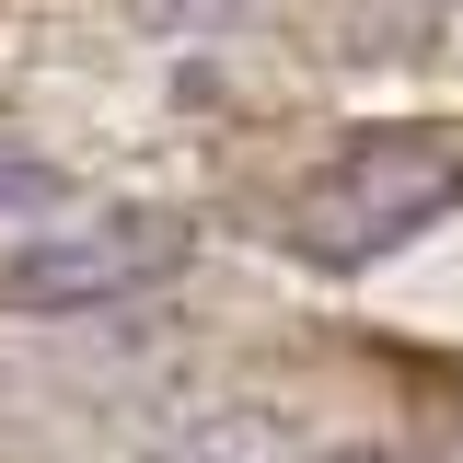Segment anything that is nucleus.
<instances>
[{
	"label": "nucleus",
	"mask_w": 463,
	"mask_h": 463,
	"mask_svg": "<svg viewBox=\"0 0 463 463\" xmlns=\"http://www.w3.org/2000/svg\"><path fill=\"white\" fill-rule=\"evenodd\" d=\"M440 209H463V128L452 116H394V128L336 139L325 163L301 174L289 243H301L313 267H371V255L417 243Z\"/></svg>",
	"instance_id": "obj_1"
},
{
	"label": "nucleus",
	"mask_w": 463,
	"mask_h": 463,
	"mask_svg": "<svg viewBox=\"0 0 463 463\" xmlns=\"http://www.w3.org/2000/svg\"><path fill=\"white\" fill-rule=\"evenodd\" d=\"M185 267V221L174 209H70L47 243H24L0 267V301L12 313H93V301H128Z\"/></svg>",
	"instance_id": "obj_2"
},
{
	"label": "nucleus",
	"mask_w": 463,
	"mask_h": 463,
	"mask_svg": "<svg viewBox=\"0 0 463 463\" xmlns=\"http://www.w3.org/2000/svg\"><path fill=\"white\" fill-rule=\"evenodd\" d=\"M81 209V185L35 151V139H0V255H24V243H47L58 221Z\"/></svg>",
	"instance_id": "obj_3"
},
{
	"label": "nucleus",
	"mask_w": 463,
	"mask_h": 463,
	"mask_svg": "<svg viewBox=\"0 0 463 463\" xmlns=\"http://www.w3.org/2000/svg\"><path fill=\"white\" fill-rule=\"evenodd\" d=\"M313 35L336 58H417L440 35V0H313Z\"/></svg>",
	"instance_id": "obj_4"
},
{
	"label": "nucleus",
	"mask_w": 463,
	"mask_h": 463,
	"mask_svg": "<svg viewBox=\"0 0 463 463\" xmlns=\"http://www.w3.org/2000/svg\"><path fill=\"white\" fill-rule=\"evenodd\" d=\"M151 463H301V452H289V417L267 405H197Z\"/></svg>",
	"instance_id": "obj_5"
},
{
	"label": "nucleus",
	"mask_w": 463,
	"mask_h": 463,
	"mask_svg": "<svg viewBox=\"0 0 463 463\" xmlns=\"http://www.w3.org/2000/svg\"><path fill=\"white\" fill-rule=\"evenodd\" d=\"M139 12H151V24H174V35H197V24H221L232 0H139Z\"/></svg>",
	"instance_id": "obj_6"
},
{
	"label": "nucleus",
	"mask_w": 463,
	"mask_h": 463,
	"mask_svg": "<svg viewBox=\"0 0 463 463\" xmlns=\"http://www.w3.org/2000/svg\"><path fill=\"white\" fill-rule=\"evenodd\" d=\"M325 463H417V452H394V440H347V452H325Z\"/></svg>",
	"instance_id": "obj_7"
}]
</instances>
